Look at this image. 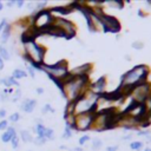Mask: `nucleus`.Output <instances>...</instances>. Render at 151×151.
<instances>
[{
  "label": "nucleus",
  "instance_id": "obj_5",
  "mask_svg": "<svg viewBox=\"0 0 151 151\" xmlns=\"http://www.w3.org/2000/svg\"><path fill=\"white\" fill-rule=\"evenodd\" d=\"M93 112H87V113H81L78 116H74V123L71 126V129L76 130H87L92 125L93 120Z\"/></svg>",
  "mask_w": 151,
  "mask_h": 151
},
{
  "label": "nucleus",
  "instance_id": "obj_4",
  "mask_svg": "<svg viewBox=\"0 0 151 151\" xmlns=\"http://www.w3.org/2000/svg\"><path fill=\"white\" fill-rule=\"evenodd\" d=\"M41 71H45L48 77L54 81V80H59L61 81L68 73L67 71V64L65 60H60L53 65H41Z\"/></svg>",
  "mask_w": 151,
  "mask_h": 151
},
{
  "label": "nucleus",
  "instance_id": "obj_33",
  "mask_svg": "<svg viewBox=\"0 0 151 151\" xmlns=\"http://www.w3.org/2000/svg\"><path fill=\"white\" fill-rule=\"evenodd\" d=\"M37 93H38V94H42V93H44V88H42V87H38V88H37Z\"/></svg>",
  "mask_w": 151,
  "mask_h": 151
},
{
  "label": "nucleus",
  "instance_id": "obj_17",
  "mask_svg": "<svg viewBox=\"0 0 151 151\" xmlns=\"http://www.w3.org/2000/svg\"><path fill=\"white\" fill-rule=\"evenodd\" d=\"M20 98H21V90H20V88H17V90L13 91V93L11 94L9 100L13 101V103H15V101H18Z\"/></svg>",
  "mask_w": 151,
  "mask_h": 151
},
{
  "label": "nucleus",
  "instance_id": "obj_28",
  "mask_svg": "<svg viewBox=\"0 0 151 151\" xmlns=\"http://www.w3.org/2000/svg\"><path fill=\"white\" fill-rule=\"evenodd\" d=\"M24 5H25V1L24 0H17L15 1V7H18V8L24 7Z\"/></svg>",
  "mask_w": 151,
  "mask_h": 151
},
{
  "label": "nucleus",
  "instance_id": "obj_1",
  "mask_svg": "<svg viewBox=\"0 0 151 151\" xmlns=\"http://www.w3.org/2000/svg\"><path fill=\"white\" fill-rule=\"evenodd\" d=\"M22 42V58L25 59L26 63L31 64L34 70L41 71V65L44 64V58H45V47L39 45L35 39H29V40H24Z\"/></svg>",
  "mask_w": 151,
  "mask_h": 151
},
{
  "label": "nucleus",
  "instance_id": "obj_12",
  "mask_svg": "<svg viewBox=\"0 0 151 151\" xmlns=\"http://www.w3.org/2000/svg\"><path fill=\"white\" fill-rule=\"evenodd\" d=\"M18 136H19V138L24 143H29V142L33 140V136H32V133L28 130H20V132H19Z\"/></svg>",
  "mask_w": 151,
  "mask_h": 151
},
{
  "label": "nucleus",
  "instance_id": "obj_14",
  "mask_svg": "<svg viewBox=\"0 0 151 151\" xmlns=\"http://www.w3.org/2000/svg\"><path fill=\"white\" fill-rule=\"evenodd\" d=\"M15 80H19V79H22V78H26L27 77V73H26V71L25 70H22V68H14L13 71H12V74H11Z\"/></svg>",
  "mask_w": 151,
  "mask_h": 151
},
{
  "label": "nucleus",
  "instance_id": "obj_3",
  "mask_svg": "<svg viewBox=\"0 0 151 151\" xmlns=\"http://www.w3.org/2000/svg\"><path fill=\"white\" fill-rule=\"evenodd\" d=\"M147 72H149L147 67L144 65H138L133 67L131 71H129L126 74L123 76L122 87H130L133 90L139 84H143V81L146 79Z\"/></svg>",
  "mask_w": 151,
  "mask_h": 151
},
{
  "label": "nucleus",
  "instance_id": "obj_19",
  "mask_svg": "<svg viewBox=\"0 0 151 151\" xmlns=\"http://www.w3.org/2000/svg\"><path fill=\"white\" fill-rule=\"evenodd\" d=\"M11 146H12V149L13 150H17L18 147H19V145H20V138H19V136L17 134V136H14L12 139H11Z\"/></svg>",
  "mask_w": 151,
  "mask_h": 151
},
{
  "label": "nucleus",
  "instance_id": "obj_8",
  "mask_svg": "<svg viewBox=\"0 0 151 151\" xmlns=\"http://www.w3.org/2000/svg\"><path fill=\"white\" fill-rule=\"evenodd\" d=\"M37 106V100L35 99H31V98H25L21 104H20V110L26 112V113H31L33 112V110Z\"/></svg>",
  "mask_w": 151,
  "mask_h": 151
},
{
  "label": "nucleus",
  "instance_id": "obj_2",
  "mask_svg": "<svg viewBox=\"0 0 151 151\" xmlns=\"http://www.w3.org/2000/svg\"><path fill=\"white\" fill-rule=\"evenodd\" d=\"M31 27L34 28L38 34H42L54 21V17L50 9H42L39 12H32L29 15Z\"/></svg>",
  "mask_w": 151,
  "mask_h": 151
},
{
  "label": "nucleus",
  "instance_id": "obj_31",
  "mask_svg": "<svg viewBox=\"0 0 151 151\" xmlns=\"http://www.w3.org/2000/svg\"><path fill=\"white\" fill-rule=\"evenodd\" d=\"M88 139H90V137H88V136H83V137L79 139V143H80V145L85 144V142H87Z\"/></svg>",
  "mask_w": 151,
  "mask_h": 151
},
{
  "label": "nucleus",
  "instance_id": "obj_9",
  "mask_svg": "<svg viewBox=\"0 0 151 151\" xmlns=\"http://www.w3.org/2000/svg\"><path fill=\"white\" fill-rule=\"evenodd\" d=\"M0 85H2L4 88H13V87L19 88L20 83L18 80H15L12 76H7V77H4L0 79Z\"/></svg>",
  "mask_w": 151,
  "mask_h": 151
},
{
  "label": "nucleus",
  "instance_id": "obj_32",
  "mask_svg": "<svg viewBox=\"0 0 151 151\" xmlns=\"http://www.w3.org/2000/svg\"><path fill=\"white\" fill-rule=\"evenodd\" d=\"M4 66H5V61L2 60V58L0 57V71L4 70Z\"/></svg>",
  "mask_w": 151,
  "mask_h": 151
},
{
  "label": "nucleus",
  "instance_id": "obj_10",
  "mask_svg": "<svg viewBox=\"0 0 151 151\" xmlns=\"http://www.w3.org/2000/svg\"><path fill=\"white\" fill-rule=\"evenodd\" d=\"M11 34H12V25L7 24L0 33V45H6L9 41Z\"/></svg>",
  "mask_w": 151,
  "mask_h": 151
},
{
  "label": "nucleus",
  "instance_id": "obj_7",
  "mask_svg": "<svg viewBox=\"0 0 151 151\" xmlns=\"http://www.w3.org/2000/svg\"><path fill=\"white\" fill-rule=\"evenodd\" d=\"M98 18H99V21H100L104 31H110V32H114V33L119 32L120 25H119V22L117 21L116 18H113L111 15H106L104 13L101 15H99Z\"/></svg>",
  "mask_w": 151,
  "mask_h": 151
},
{
  "label": "nucleus",
  "instance_id": "obj_21",
  "mask_svg": "<svg viewBox=\"0 0 151 151\" xmlns=\"http://www.w3.org/2000/svg\"><path fill=\"white\" fill-rule=\"evenodd\" d=\"M46 140H47V139H45V138H42V137H38V136H37L35 138H33V140H32V142H33V144H34V145L40 146V145H44V144L46 143Z\"/></svg>",
  "mask_w": 151,
  "mask_h": 151
},
{
  "label": "nucleus",
  "instance_id": "obj_22",
  "mask_svg": "<svg viewBox=\"0 0 151 151\" xmlns=\"http://www.w3.org/2000/svg\"><path fill=\"white\" fill-rule=\"evenodd\" d=\"M41 112L44 113V114H46V113H48V112H51V113H53L54 112V110H53V107L50 105V104H46L44 107H42V110H41Z\"/></svg>",
  "mask_w": 151,
  "mask_h": 151
},
{
  "label": "nucleus",
  "instance_id": "obj_15",
  "mask_svg": "<svg viewBox=\"0 0 151 151\" xmlns=\"http://www.w3.org/2000/svg\"><path fill=\"white\" fill-rule=\"evenodd\" d=\"M11 52L7 47V45H0V57L2 58V60H9L11 59Z\"/></svg>",
  "mask_w": 151,
  "mask_h": 151
},
{
  "label": "nucleus",
  "instance_id": "obj_29",
  "mask_svg": "<svg viewBox=\"0 0 151 151\" xmlns=\"http://www.w3.org/2000/svg\"><path fill=\"white\" fill-rule=\"evenodd\" d=\"M101 146V142L99 140V139H96L94 142H93V149H99Z\"/></svg>",
  "mask_w": 151,
  "mask_h": 151
},
{
  "label": "nucleus",
  "instance_id": "obj_24",
  "mask_svg": "<svg viewBox=\"0 0 151 151\" xmlns=\"http://www.w3.org/2000/svg\"><path fill=\"white\" fill-rule=\"evenodd\" d=\"M7 127H8V120L7 119L0 120V131H5Z\"/></svg>",
  "mask_w": 151,
  "mask_h": 151
},
{
  "label": "nucleus",
  "instance_id": "obj_34",
  "mask_svg": "<svg viewBox=\"0 0 151 151\" xmlns=\"http://www.w3.org/2000/svg\"><path fill=\"white\" fill-rule=\"evenodd\" d=\"M107 151H117V146H110L107 147Z\"/></svg>",
  "mask_w": 151,
  "mask_h": 151
},
{
  "label": "nucleus",
  "instance_id": "obj_30",
  "mask_svg": "<svg viewBox=\"0 0 151 151\" xmlns=\"http://www.w3.org/2000/svg\"><path fill=\"white\" fill-rule=\"evenodd\" d=\"M4 6H6V7H8V8L14 7V6H15V1H14V0H9V1H8V2H6Z\"/></svg>",
  "mask_w": 151,
  "mask_h": 151
},
{
  "label": "nucleus",
  "instance_id": "obj_11",
  "mask_svg": "<svg viewBox=\"0 0 151 151\" xmlns=\"http://www.w3.org/2000/svg\"><path fill=\"white\" fill-rule=\"evenodd\" d=\"M92 92L96 94V93H101L103 91H104V88H105V79H104V77H101V78H99L93 85H92Z\"/></svg>",
  "mask_w": 151,
  "mask_h": 151
},
{
  "label": "nucleus",
  "instance_id": "obj_16",
  "mask_svg": "<svg viewBox=\"0 0 151 151\" xmlns=\"http://www.w3.org/2000/svg\"><path fill=\"white\" fill-rule=\"evenodd\" d=\"M8 120V123H12V124H17L19 120H20V113L19 112H13L8 116V118H6Z\"/></svg>",
  "mask_w": 151,
  "mask_h": 151
},
{
  "label": "nucleus",
  "instance_id": "obj_23",
  "mask_svg": "<svg viewBox=\"0 0 151 151\" xmlns=\"http://www.w3.org/2000/svg\"><path fill=\"white\" fill-rule=\"evenodd\" d=\"M72 129L68 126V125H66L65 126V131H64V134H63V138H70L71 136H72Z\"/></svg>",
  "mask_w": 151,
  "mask_h": 151
},
{
  "label": "nucleus",
  "instance_id": "obj_20",
  "mask_svg": "<svg viewBox=\"0 0 151 151\" xmlns=\"http://www.w3.org/2000/svg\"><path fill=\"white\" fill-rule=\"evenodd\" d=\"M26 73L29 74L31 78H35V70L33 68V66L28 63H26Z\"/></svg>",
  "mask_w": 151,
  "mask_h": 151
},
{
  "label": "nucleus",
  "instance_id": "obj_18",
  "mask_svg": "<svg viewBox=\"0 0 151 151\" xmlns=\"http://www.w3.org/2000/svg\"><path fill=\"white\" fill-rule=\"evenodd\" d=\"M12 138H13V137H12V136H11V134H9V133L6 131V130H5V131H4V133H1V136H0V140H1L4 144L9 143Z\"/></svg>",
  "mask_w": 151,
  "mask_h": 151
},
{
  "label": "nucleus",
  "instance_id": "obj_37",
  "mask_svg": "<svg viewBox=\"0 0 151 151\" xmlns=\"http://www.w3.org/2000/svg\"><path fill=\"white\" fill-rule=\"evenodd\" d=\"M76 151H81V149L80 147H76Z\"/></svg>",
  "mask_w": 151,
  "mask_h": 151
},
{
  "label": "nucleus",
  "instance_id": "obj_35",
  "mask_svg": "<svg viewBox=\"0 0 151 151\" xmlns=\"http://www.w3.org/2000/svg\"><path fill=\"white\" fill-rule=\"evenodd\" d=\"M2 8H4V2H2V1H0V12L2 11Z\"/></svg>",
  "mask_w": 151,
  "mask_h": 151
},
{
  "label": "nucleus",
  "instance_id": "obj_27",
  "mask_svg": "<svg viewBox=\"0 0 151 151\" xmlns=\"http://www.w3.org/2000/svg\"><path fill=\"white\" fill-rule=\"evenodd\" d=\"M7 24H8V21H7L6 18H2V19L0 20V33H1V31L4 29V27H5Z\"/></svg>",
  "mask_w": 151,
  "mask_h": 151
},
{
  "label": "nucleus",
  "instance_id": "obj_13",
  "mask_svg": "<svg viewBox=\"0 0 151 151\" xmlns=\"http://www.w3.org/2000/svg\"><path fill=\"white\" fill-rule=\"evenodd\" d=\"M51 11V13L53 14V13H60V14H68L71 11H72V8L70 7V6H57V7H53V8H51L50 9Z\"/></svg>",
  "mask_w": 151,
  "mask_h": 151
},
{
  "label": "nucleus",
  "instance_id": "obj_6",
  "mask_svg": "<svg viewBox=\"0 0 151 151\" xmlns=\"http://www.w3.org/2000/svg\"><path fill=\"white\" fill-rule=\"evenodd\" d=\"M53 25H55L64 34L65 38H72L74 34H76V28L73 26V24L66 19H63V18H54V21H53Z\"/></svg>",
  "mask_w": 151,
  "mask_h": 151
},
{
  "label": "nucleus",
  "instance_id": "obj_36",
  "mask_svg": "<svg viewBox=\"0 0 151 151\" xmlns=\"http://www.w3.org/2000/svg\"><path fill=\"white\" fill-rule=\"evenodd\" d=\"M133 46H136V47H142L143 45H139V44H133Z\"/></svg>",
  "mask_w": 151,
  "mask_h": 151
},
{
  "label": "nucleus",
  "instance_id": "obj_25",
  "mask_svg": "<svg viewBox=\"0 0 151 151\" xmlns=\"http://www.w3.org/2000/svg\"><path fill=\"white\" fill-rule=\"evenodd\" d=\"M130 146H131V149H133V150H139V149H142V146H143V143H140V142L131 143V144H130Z\"/></svg>",
  "mask_w": 151,
  "mask_h": 151
},
{
  "label": "nucleus",
  "instance_id": "obj_38",
  "mask_svg": "<svg viewBox=\"0 0 151 151\" xmlns=\"http://www.w3.org/2000/svg\"><path fill=\"white\" fill-rule=\"evenodd\" d=\"M145 151H151V149H146V150H145Z\"/></svg>",
  "mask_w": 151,
  "mask_h": 151
},
{
  "label": "nucleus",
  "instance_id": "obj_26",
  "mask_svg": "<svg viewBox=\"0 0 151 151\" xmlns=\"http://www.w3.org/2000/svg\"><path fill=\"white\" fill-rule=\"evenodd\" d=\"M6 116H7V110H6L5 107L0 109V119H1V120H2V119H6Z\"/></svg>",
  "mask_w": 151,
  "mask_h": 151
}]
</instances>
